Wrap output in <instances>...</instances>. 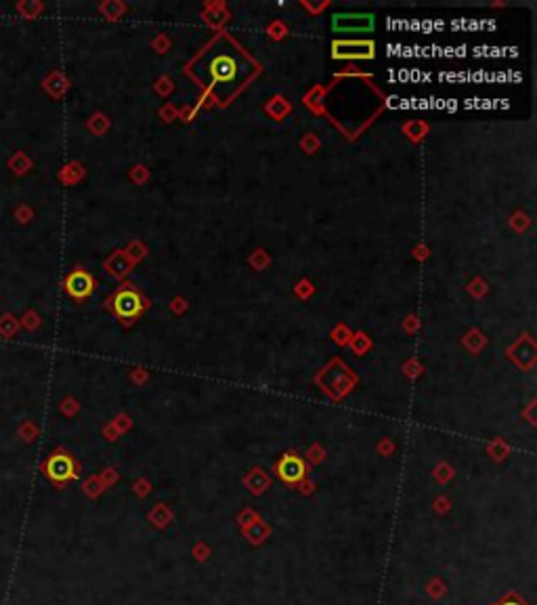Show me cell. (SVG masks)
Instances as JSON below:
<instances>
[{
    "mask_svg": "<svg viewBox=\"0 0 537 605\" xmlns=\"http://www.w3.org/2000/svg\"><path fill=\"white\" fill-rule=\"evenodd\" d=\"M275 473L277 477L283 481V483H290V485H296L304 479L306 475V462L298 456V454H283L275 466Z\"/></svg>",
    "mask_w": 537,
    "mask_h": 605,
    "instance_id": "2",
    "label": "cell"
},
{
    "mask_svg": "<svg viewBox=\"0 0 537 605\" xmlns=\"http://www.w3.org/2000/svg\"><path fill=\"white\" fill-rule=\"evenodd\" d=\"M208 70H210L214 82H229V80H233L235 74H238L235 59H231L229 55H219V57H214Z\"/></svg>",
    "mask_w": 537,
    "mask_h": 605,
    "instance_id": "5",
    "label": "cell"
},
{
    "mask_svg": "<svg viewBox=\"0 0 537 605\" xmlns=\"http://www.w3.org/2000/svg\"><path fill=\"white\" fill-rule=\"evenodd\" d=\"M93 291H95V280L84 269H76L65 278V293L76 301L86 299Z\"/></svg>",
    "mask_w": 537,
    "mask_h": 605,
    "instance_id": "3",
    "label": "cell"
},
{
    "mask_svg": "<svg viewBox=\"0 0 537 605\" xmlns=\"http://www.w3.org/2000/svg\"><path fill=\"white\" fill-rule=\"evenodd\" d=\"M114 309L120 317L133 319L143 311V299L138 297V293H134L131 288H124L114 297Z\"/></svg>",
    "mask_w": 537,
    "mask_h": 605,
    "instance_id": "4",
    "label": "cell"
},
{
    "mask_svg": "<svg viewBox=\"0 0 537 605\" xmlns=\"http://www.w3.org/2000/svg\"><path fill=\"white\" fill-rule=\"evenodd\" d=\"M44 475L55 481V483H65L76 479L78 475V464L67 452H53L44 460Z\"/></svg>",
    "mask_w": 537,
    "mask_h": 605,
    "instance_id": "1",
    "label": "cell"
},
{
    "mask_svg": "<svg viewBox=\"0 0 537 605\" xmlns=\"http://www.w3.org/2000/svg\"><path fill=\"white\" fill-rule=\"evenodd\" d=\"M498 605H525L521 599H517V597H508V599H504V601H500Z\"/></svg>",
    "mask_w": 537,
    "mask_h": 605,
    "instance_id": "6",
    "label": "cell"
}]
</instances>
